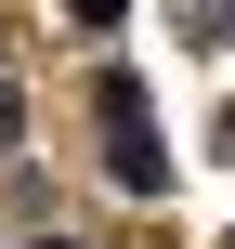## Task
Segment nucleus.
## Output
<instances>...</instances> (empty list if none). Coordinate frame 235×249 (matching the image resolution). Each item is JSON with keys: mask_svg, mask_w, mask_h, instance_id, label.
<instances>
[{"mask_svg": "<svg viewBox=\"0 0 235 249\" xmlns=\"http://www.w3.org/2000/svg\"><path fill=\"white\" fill-rule=\"evenodd\" d=\"M92 118H105V171H118V197H157V184H170V144H157L144 79H92Z\"/></svg>", "mask_w": 235, "mask_h": 249, "instance_id": "nucleus-1", "label": "nucleus"}, {"mask_svg": "<svg viewBox=\"0 0 235 249\" xmlns=\"http://www.w3.org/2000/svg\"><path fill=\"white\" fill-rule=\"evenodd\" d=\"M65 13H78V26H118V13H131V0H65Z\"/></svg>", "mask_w": 235, "mask_h": 249, "instance_id": "nucleus-2", "label": "nucleus"}, {"mask_svg": "<svg viewBox=\"0 0 235 249\" xmlns=\"http://www.w3.org/2000/svg\"><path fill=\"white\" fill-rule=\"evenodd\" d=\"M222 144H235V118H222Z\"/></svg>", "mask_w": 235, "mask_h": 249, "instance_id": "nucleus-3", "label": "nucleus"}]
</instances>
